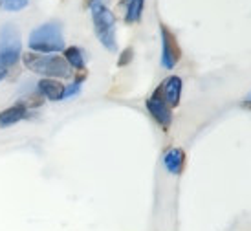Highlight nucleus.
Returning <instances> with one entry per match:
<instances>
[{
    "mask_svg": "<svg viewBox=\"0 0 251 231\" xmlns=\"http://www.w3.org/2000/svg\"><path fill=\"white\" fill-rule=\"evenodd\" d=\"M26 68L35 72L39 76L53 77V79H68L72 77L70 64L64 61V57L59 55H46V53H26L22 57Z\"/></svg>",
    "mask_w": 251,
    "mask_h": 231,
    "instance_id": "obj_1",
    "label": "nucleus"
},
{
    "mask_svg": "<svg viewBox=\"0 0 251 231\" xmlns=\"http://www.w3.org/2000/svg\"><path fill=\"white\" fill-rule=\"evenodd\" d=\"M181 88H183V83H181V77L178 76H171L167 77L163 83L156 88V92L161 96V99L167 103L171 108L180 105V98H181Z\"/></svg>",
    "mask_w": 251,
    "mask_h": 231,
    "instance_id": "obj_7",
    "label": "nucleus"
},
{
    "mask_svg": "<svg viewBox=\"0 0 251 231\" xmlns=\"http://www.w3.org/2000/svg\"><path fill=\"white\" fill-rule=\"evenodd\" d=\"M163 163L171 175H181L183 165H185V153L181 149H169L163 156Z\"/></svg>",
    "mask_w": 251,
    "mask_h": 231,
    "instance_id": "obj_9",
    "label": "nucleus"
},
{
    "mask_svg": "<svg viewBox=\"0 0 251 231\" xmlns=\"http://www.w3.org/2000/svg\"><path fill=\"white\" fill-rule=\"evenodd\" d=\"M29 48L35 53H57L64 50V35L59 22H48L35 28L29 35Z\"/></svg>",
    "mask_w": 251,
    "mask_h": 231,
    "instance_id": "obj_3",
    "label": "nucleus"
},
{
    "mask_svg": "<svg viewBox=\"0 0 251 231\" xmlns=\"http://www.w3.org/2000/svg\"><path fill=\"white\" fill-rule=\"evenodd\" d=\"M64 61L70 64V68H75V70H83L84 68L83 51L77 46H70V48L64 50Z\"/></svg>",
    "mask_w": 251,
    "mask_h": 231,
    "instance_id": "obj_11",
    "label": "nucleus"
},
{
    "mask_svg": "<svg viewBox=\"0 0 251 231\" xmlns=\"http://www.w3.org/2000/svg\"><path fill=\"white\" fill-rule=\"evenodd\" d=\"M147 110H149V114L160 123L161 128H169V127H171V121H173V108L161 99V96L158 92H154L152 96L147 99Z\"/></svg>",
    "mask_w": 251,
    "mask_h": 231,
    "instance_id": "obj_6",
    "label": "nucleus"
},
{
    "mask_svg": "<svg viewBox=\"0 0 251 231\" xmlns=\"http://www.w3.org/2000/svg\"><path fill=\"white\" fill-rule=\"evenodd\" d=\"M6 74H7V68L2 63H0V81H2L4 77H6Z\"/></svg>",
    "mask_w": 251,
    "mask_h": 231,
    "instance_id": "obj_17",
    "label": "nucleus"
},
{
    "mask_svg": "<svg viewBox=\"0 0 251 231\" xmlns=\"http://www.w3.org/2000/svg\"><path fill=\"white\" fill-rule=\"evenodd\" d=\"M160 31H161V66L171 70L180 61L181 48L180 44H178V41H176L175 33L165 24H160Z\"/></svg>",
    "mask_w": 251,
    "mask_h": 231,
    "instance_id": "obj_5",
    "label": "nucleus"
},
{
    "mask_svg": "<svg viewBox=\"0 0 251 231\" xmlns=\"http://www.w3.org/2000/svg\"><path fill=\"white\" fill-rule=\"evenodd\" d=\"M130 59H132V48H126L121 57H119V66H125V64L130 63Z\"/></svg>",
    "mask_w": 251,
    "mask_h": 231,
    "instance_id": "obj_15",
    "label": "nucleus"
},
{
    "mask_svg": "<svg viewBox=\"0 0 251 231\" xmlns=\"http://www.w3.org/2000/svg\"><path fill=\"white\" fill-rule=\"evenodd\" d=\"M121 4H126V22H138L143 11L145 0H121Z\"/></svg>",
    "mask_w": 251,
    "mask_h": 231,
    "instance_id": "obj_12",
    "label": "nucleus"
},
{
    "mask_svg": "<svg viewBox=\"0 0 251 231\" xmlns=\"http://www.w3.org/2000/svg\"><path fill=\"white\" fill-rule=\"evenodd\" d=\"M92 19H94V29L99 42L110 51L118 50V39H116V17L110 9L103 4V0H94L90 4Z\"/></svg>",
    "mask_w": 251,
    "mask_h": 231,
    "instance_id": "obj_2",
    "label": "nucleus"
},
{
    "mask_svg": "<svg viewBox=\"0 0 251 231\" xmlns=\"http://www.w3.org/2000/svg\"><path fill=\"white\" fill-rule=\"evenodd\" d=\"M37 88L41 92V96L48 98L50 101H59L64 98V86L57 79H41Z\"/></svg>",
    "mask_w": 251,
    "mask_h": 231,
    "instance_id": "obj_8",
    "label": "nucleus"
},
{
    "mask_svg": "<svg viewBox=\"0 0 251 231\" xmlns=\"http://www.w3.org/2000/svg\"><path fill=\"white\" fill-rule=\"evenodd\" d=\"M84 77H79V79H75L74 81V84H70L68 88H64V98L63 99H68V98H74L77 92L81 90V83H83Z\"/></svg>",
    "mask_w": 251,
    "mask_h": 231,
    "instance_id": "obj_14",
    "label": "nucleus"
},
{
    "mask_svg": "<svg viewBox=\"0 0 251 231\" xmlns=\"http://www.w3.org/2000/svg\"><path fill=\"white\" fill-rule=\"evenodd\" d=\"M28 116V106L24 103H17V105L9 106L6 110L0 112V127H9L19 123Z\"/></svg>",
    "mask_w": 251,
    "mask_h": 231,
    "instance_id": "obj_10",
    "label": "nucleus"
},
{
    "mask_svg": "<svg viewBox=\"0 0 251 231\" xmlns=\"http://www.w3.org/2000/svg\"><path fill=\"white\" fill-rule=\"evenodd\" d=\"M242 106H244V108H248V110H251V92L244 98V101H242Z\"/></svg>",
    "mask_w": 251,
    "mask_h": 231,
    "instance_id": "obj_16",
    "label": "nucleus"
},
{
    "mask_svg": "<svg viewBox=\"0 0 251 231\" xmlns=\"http://www.w3.org/2000/svg\"><path fill=\"white\" fill-rule=\"evenodd\" d=\"M0 6L6 11H21L28 6V0H0Z\"/></svg>",
    "mask_w": 251,
    "mask_h": 231,
    "instance_id": "obj_13",
    "label": "nucleus"
},
{
    "mask_svg": "<svg viewBox=\"0 0 251 231\" xmlns=\"http://www.w3.org/2000/svg\"><path fill=\"white\" fill-rule=\"evenodd\" d=\"M22 51L21 33L13 24H4L0 28V63L4 66L17 64Z\"/></svg>",
    "mask_w": 251,
    "mask_h": 231,
    "instance_id": "obj_4",
    "label": "nucleus"
}]
</instances>
